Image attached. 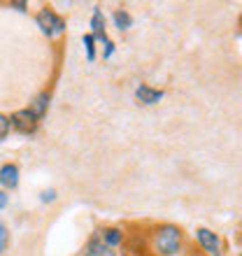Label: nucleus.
Segmentation results:
<instances>
[{"label": "nucleus", "instance_id": "1", "mask_svg": "<svg viewBox=\"0 0 242 256\" xmlns=\"http://www.w3.org/2000/svg\"><path fill=\"white\" fill-rule=\"evenodd\" d=\"M147 242L154 256H184L188 250V238L184 228L170 222L152 224L147 228Z\"/></svg>", "mask_w": 242, "mask_h": 256}, {"label": "nucleus", "instance_id": "2", "mask_svg": "<svg viewBox=\"0 0 242 256\" xmlns=\"http://www.w3.org/2000/svg\"><path fill=\"white\" fill-rule=\"evenodd\" d=\"M35 24H38V28L42 30V35H47V38L63 35L66 33V28H68L66 16L56 12L54 7H42V10H38V14H35Z\"/></svg>", "mask_w": 242, "mask_h": 256}, {"label": "nucleus", "instance_id": "3", "mask_svg": "<svg viewBox=\"0 0 242 256\" xmlns=\"http://www.w3.org/2000/svg\"><path fill=\"white\" fill-rule=\"evenodd\" d=\"M196 242H198V247H200L202 256H224L222 236L214 233L212 228L198 226V228H196Z\"/></svg>", "mask_w": 242, "mask_h": 256}, {"label": "nucleus", "instance_id": "4", "mask_svg": "<svg viewBox=\"0 0 242 256\" xmlns=\"http://www.w3.org/2000/svg\"><path fill=\"white\" fill-rule=\"evenodd\" d=\"M10 122H12V130H16V133H21V135H35L38 126H40V122L30 114L28 108L12 112V114H10Z\"/></svg>", "mask_w": 242, "mask_h": 256}, {"label": "nucleus", "instance_id": "5", "mask_svg": "<svg viewBox=\"0 0 242 256\" xmlns=\"http://www.w3.org/2000/svg\"><path fill=\"white\" fill-rule=\"evenodd\" d=\"M94 233L100 238L108 247H112V250L124 247V242H126V238H128L126 228H121V226H100V228H96Z\"/></svg>", "mask_w": 242, "mask_h": 256}, {"label": "nucleus", "instance_id": "6", "mask_svg": "<svg viewBox=\"0 0 242 256\" xmlns=\"http://www.w3.org/2000/svg\"><path fill=\"white\" fill-rule=\"evenodd\" d=\"M88 33L96 38V42L100 44H108V21H105V14H102L100 7H94V14H91V30Z\"/></svg>", "mask_w": 242, "mask_h": 256}, {"label": "nucleus", "instance_id": "7", "mask_svg": "<svg viewBox=\"0 0 242 256\" xmlns=\"http://www.w3.org/2000/svg\"><path fill=\"white\" fill-rule=\"evenodd\" d=\"M163 98H166L163 88H154L149 84H138V88H135V100L140 105H158Z\"/></svg>", "mask_w": 242, "mask_h": 256}, {"label": "nucleus", "instance_id": "8", "mask_svg": "<svg viewBox=\"0 0 242 256\" xmlns=\"http://www.w3.org/2000/svg\"><path fill=\"white\" fill-rule=\"evenodd\" d=\"M80 256H119V254H116V250L108 247V244L102 242L96 233H91V238L86 240V244L82 247V254Z\"/></svg>", "mask_w": 242, "mask_h": 256}, {"label": "nucleus", "instance_id": "9", "mask_svg": "<svg viewBox=\"0 0 242 256\" xmlns=\"http://www.w3.org/2000/svg\"><path fill=\"white\" fill-rule=\"evenodd\" d=\"M19 166L16 163H2L0 166V186H2V191H14L16 186H19Z\"/></svg>", "mask_w": 242, "mask_h": 256}, {"label": "nucleus", "instance_id": "10", "mask_svg": "<svg viewBox=\"0 0 242 256\" xmlns=\"http://www.w3.org/2000/svg\"><path fill=\"white\" fill-rule=\"evenodd\" d=\"M49 100H52V94L49 91H42V94H38L33 98V102L28 105V110H30V114L38 119V122H42L44 119V114H47L49 110Z\"/></svg>", "mask_w": 242, "mask_h": 256}, {"label": "nucleus", "instance_id": "11", "mask_svg": "<svg viewBox=\"0 0 242 256\" xmlns=\"http://www.w3.org/2000/svg\"><path fill=\"white\" fill-rule=\"evenodd\" d=\"M112 24H114L116 30H121V33H126V30H130L133 28V16H130V12L128 10H114L112 12Z\"/></svg>", "mask_w": 242, "mask_h": 256}, {"label": "nucleus", "instance_id": "12", "mask_svg": "<svg viewBox=\"0 0 242 256\" xmlns=\"http://www.w3.org/2000/svg\"><path fill=\"white\" fill-rule=\"evenodd\" d=\"M82 44H84V52H86V58H88V63H94L96 61V38L91 33H84L82 35Z\"/></svg>", "mask_w": 242, "mask_h": 256}, {"label": "nucleus", "instance_id": "13", "mask_svg": "<svg viewBox=\"0 0 242 256\" xmlns=\"http://www.w3.org/2000/svg\"><path fill=\"white\" fill-rule=\"evenodd\" d=\"M10 130H12V122H10V114H2V112H0V142L7 140Z\"/></svg>", "mask_w": 242, "mask_h": 256}, {"label": "nucleus", "instance_id": "14", "mask_svg": "<svg viewBox=\"0 0 242 256\" xmlns=\"http://www.w3.org/2000/svg\"><path fill=\"white\" fill-rule=\"evenodd\" d=\"M7 247H10V228H7L5 224L0 222V256L5 254Z\"/></svg>", "mask_w": 242, "mask_h": 256}, {"label": "nucleus", "instance_id": "15", "mask_svg": "<svg viewBox=\"0 0 242 256\" xmlns=\"http://www.w3.org/2000/svg\"><path fill=\"white\" fill-rule=\"evenodd\" d=\"M58 196H56V189H47V191H42L40 194V200L42 202H54Z\"/></svg>", "mask_w": 242, "mask_h": 256}, {"label": "nucleus", "instance_id": "16", "mask_svg": "<svg viewBox=\"0 0 242 256\" xmlns=\"http://www.w3.org/2000/svg\"><path fill=\"white\" fill-rule=\"evenodd\" d=\"M10 7H14L16 12H28V2H24V0H12Z\"/></svg>", "mask_w": 242, "mask_h": 256}, {"label": "nucleus", "instance_id": "17", "mask_svg": "<svg viewBox=\"0 0 242 256\" xmlns=\"http://www.w3.org/2000/svg\"><path fill=\"white\" fill-rule=\"evenodd\" d=\"M7 205H10V196H7V191L0 189V212H2Z\"/></svg>", "mask_w": 242, "mask_h": 256}, {"label": "nucleus", "instance_id": "18", "mask_svg": "<svg viewBox=\"0 0 242 256\" xmlns=\"http://www.w3.org/2000/svg\"><path fill=\"white\" fill-rule=\"evenodd\" d=\"M114 54V42L110 40L108 44H105V52H102V58H110V56Z\"/></svg>", "mask_w": 242, "mask_h": 256}, {"label": "nucleus", "instance_id": "19", "mask_svg": "<svg viewBox=\"0 0 242 256\" xmlns=\"http://www.w3.org/2000/svg\"><path fill=\"white\" fill-rule=\"evenodd\" d=\"M238 26L242 28V12H240V16H238Z\"/></svg>", "mask_w": 242, "mask_h": 256}, {"label": "nucleus", "instance_id": "20", "mask_svg": "<svg viewBox=\"0 0 242 256\" xmlns=\"http://www.w3.org/2000/svg\"><path fill=\"white\" fill-rule=\"evenodd\" d=\"M240 256H242V254H240Z\"/></svg>", "mask_w": 242, "mask_h": 256}]
</instances>
